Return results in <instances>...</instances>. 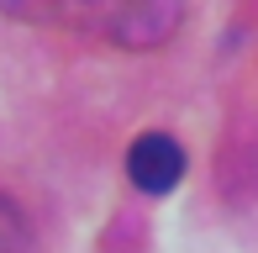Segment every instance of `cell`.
Wrapping results in <instances>:
<instances>
[{"instance_id": "1", "label": "cell", "mask_w": 258, "mask_h": 253, "mask_svg": "<svg viewBox=\"0 0 258 253\" xmlns=\"http://www.w3.org/2000/svg\"><path fill=\"white\" fill-rule=\"evenodd\" d=\"M6 16L116 48H158L179 27V0H0Z\"/></svg>"}, {"instance_id": "2", "label": "cell", "mask_w": 258, "mask_h": 253, "mask_svg": "<svg viewBox=\"0 0 258 253\" xmlns=\"http://www.w3.org/2000/svg\"><path fill=\"white\" fill-rule=\"evenodd\" d=\"M126 174H132L137 190L163 195V190H174L184 179V148L174 137H163V132H148V137H137L126 148Z\"/></svg>"}, {"instance_id": "3", "label": "cell", "mask_w": 258, "mask_h": 253, "mask_svg": "<svg viewBox=\"0 0 258 253\" xmlns=\"http://www.w3.org/2000/svg\"><path fill=\"white\" fill-rule=\"evenodd\" d=\"M0 253H27V227H21V211L0 195Z\"/></svg>"}]
</instances>
